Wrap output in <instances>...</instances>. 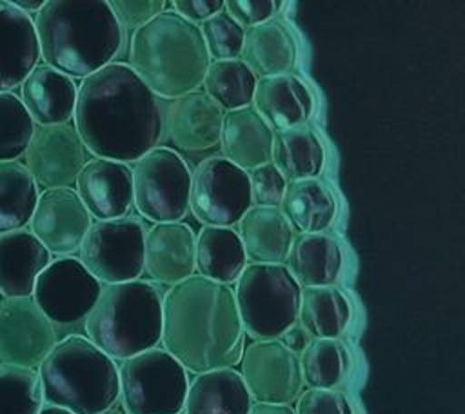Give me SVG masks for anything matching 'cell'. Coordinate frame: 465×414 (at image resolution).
<instances>
[{
    "label": "cell",
    "instance_id": "16",
    "mask_svg": "<svg viewBox=\"0 0 465 414\" xmlns=\"http://www.w3.org/2000/svg\"><path fill=\"white\" fill-rule=\"evenodd\" d=\"M93 218L73 187L44 189L29 220V231L51 256H73Z\"/></svg>",
    "mask_w": 465,
    "mask_h": 414
},
{
    "label": "cell",
    "instance_id": "32",
    "mask_svg": "<svg viewBox=\"0 0 465 414\" xmlns=\"http://www.w3.org/2000/svg\"><path fill=\"white\" fill-rule=\"evenodd\" d=\"M352 318L349 298L336 285L300 291L298 323L311 338H340Z\"/></svg>",
    "mask_w": 465,
    "mask_h": 414
},
{
    "label": "cell",
    "instance_id": "2",
    "mask_svg": "<svg viewBox=\"0 0 465 414\" xmlns=\"http://www.w3.org/2000/svg\"><path fill=\"white\" fill-rule=\"evenodd\" d=\"M162 349L187 372L240 363L245 332L231 285L193 274L162 298Z\"/></svg>",
    "mask_w": 465,
    "mask_h": 414
},
{
    "label": "cell",
    "instance_id": "8",
    "mask_svg": "<svg viewBox=\"0 0 465 414\" xmlns=\"http://www.w3.org/2000/svg\"><path fill=\"white\" fill-rule=\"evenodd\" d=\"M187 387V370L162 347L118 365V399L125 414H180Z\"/></svg>",
    "mask_w": 465,
    "mask_h": 414
},
{
    "label": "cell",
    "instance_id": "11",
    "mask_svg": "<svg viewBox=\"0 0 465 414\" xmlns=\"http://www.w3.org/2000/svg\"><path fill=\"white\" fill-rule=\"evenodd\" d=\"M252 207L247 171L222 154L202 160L191 171L189 209L194 218L211 227H234Z\"/></svg>",
    "mask_w": 465,
    "mask_h": 414
},
{
    "label": "cell",
    "instance_id": "5",
    "mask_svg": "<svg viewBox=\"0 0 465 414\" xmlns=\"http://www.w3.org/2000/svg\"><path fill=\"white\" fill-rule=\"evenodd\" d=\"M45 405L100 414L118 401V365L85 336L56 341L36 369Z\"/></svg>",
    "mask_w": 465,
    "mask_h": 414
},
{
    "label": "cell",
    "instance_id": "46",
    "mask_svg": "<svg viewBox=\"0 0 465 414\" xmlns=\"http://www.w3.org/2000/svg\"><path fill=\"white\" fill-rule=\"evenodd\" d=\"M13 2V5L15 7H18L22 13H25V15H36L40 9H42V5H44V0H11Z\"/></svg>",
    "mask_w": 465,
    "mask_h": 414
},
{
    "label": "cell",
    "instance_id": "13",
    "mask_svg": "<svg viewBox=\"0 0 465 414\" xmlns=\"http://www.w3.org/2000/svg\"><path fill=\"white\" fill-rule=\"evenodd\" d=\"M238 372L252 403L291 405L305 387L300 356L280 340H252L245 345Z\"/></svg>",
    "mask_w": 465,
    "mask_h": 414
},
{
    "label": "cell",
    "instance_id": "7",
    "mask_svg": "<svg viewBox=\"0 0 465 414\" xmlns=\"http://www.w3.org/2000/svg\"><path fill=\"white\" fill-rule=\"evenodd\" d=\"M300 291L283 263H247L232 289L243 332L276 340L298 321Z\"/></svg>",
    "mask_w": 465,
    "mask_h": 414
},
{
    "label": "cell",
    "instance_id": "25",
    "mask_svg": "<svg viewBox=\"0 0 465 414\" xmlns=\"http://www.w3.org/2000/svg\"><path fill=\"white\" fill-rule=\"evenodd\" d=\"M240 60L256 78L287 74L298 60V42L292 29L278 16L245 29Z\"/></svg>",
    "mask_w": 465,
    "mask_h": 414
},
{
    "label": "cell",
    "instance_id": "20",
    "mask_svg": "<svg viewBox=\"0 0 465 414\" xmlns=\"http://www.w3.org/2000/svg\"><path fill=\"white\" fill-rule=\"evenodd\" d=\"M18 87V98L35 123L60 125L73 118L78 91L74 78L47 64H36Z\"/></svg>",
    "mask_w": 465,
    "mask_h": 414
},
{
    "label": "cell",
    "instance_id": "28",
    "mask_svg": "<svg viewBox=\"0 0 465 414\" xmlns=\"http://www.w3.org/2000/svg\"><path fill=\"white\" fill-rule=\"evenodd\" d=\"M236 225L251 263H285L296 232L280 207L252 205Z\"/></svg>",
    "mask_w": 465,
    "mask_h": 414
},
{
    "label": "cell",
    "instance_id": "42",
    "mask_svg": "<svg viewBox=\"0 0 465 414\" xmlns=\"http://www.w3.org/2000/svg\"><path fill=\"white\" fill-rule=\"evenodd\" d=\"M167 2L163 0H113L109 2V7L113 15L116 16L118 24L127 29L136 31L149 20H153L156 15H160L165 9Z\"/></svg>",
    "mask_w": 465,
    "mask_h": 414
},
{
    "label": "cell",
    "instance_id": "9",
    "mask_svg": "<svg viewBox=\"0 0 465 414\" xmlns=\"http://www.w3.org/2000/svg\"><path fill=\"white\" fill-rule=\"evenodd\" d=\"M133 207L153 223L182 222L189 212L191 169L171 147L158 145L134 162Z\"/></svg>",
    "mask_w": 465,
    "mask_h": 414
},
{
    "label": "cell",
    "instance_id": "38",
    "mask_svg": "<svg viewBox=\"0 0 465 414\" xmlns=\"http://www.w3.org/2000/svg\"><path fill=\"white\" fill-rule=\"evenodd\" d=\"M198 27L211 60L240 58L245 29H242L225 11L216 13Z\"/></svg>",
    "mask_w": 465,
    "mask_h": 414
},
{
    "label": "cell",
    "instance_id": "18",
    "mask_svg": "<svg viewBox=\"0 0 465 414\" xmlns=\"http://www.w3.org/2000/svg\"><path fill=\"white\" fill-rule=\"evenodd\" d=\"M74 185L76 194L94 220L124 218L133 207V178L127 163L89 158Z\"/></svg>",
    "mask_w": 465,
    "mask_h": 414
},
{
    "label": "cell",
    "instance_id": "10",
    "mask_svg": "<svg viewBox=\"0 0 465 414\" xmlns=\"http://www.w3.org/2000/svg\"><path fill=\"white\" fill-rule=\"evenodd\" d=\"M145 229L136 216L94 220L76 258L102 285L138 280L143 272Z\"/></svg>",
    "mask_w": 465,
    "mask_h": 414
},
{
    "label": "cell",
    "instance_id": "15",
    "mask_svg": "<svg viewBox=\"0 0 465 414\" xmlns=\"http://www.w3.org/2000/svg\"><path fill=\"white\" fill-rule=\"evenodd\" d=\"M25 167L44 189L71 187L89 162V151L74 125H38L24 153Z\"/></svg>",
    "mask_w": 465,
    "mask_h": 414
},
{
    "label": "cell",
    "instance_id": "40",
    "mask_svg": "<svg viewBox=\"0 0 465 414\" xmlns=\"http://www.w3.org/2000/svg\"><path fill=\"white\" fill-rule=\"evenodd\" d=\"M296 414H354V407L340 389H303L296 399Z\"/></svg>",
    "mask_w": 465,
    "mask_h": 414
},
{
    "label": "cell",
    "instance_id": "34",
    "mask_svg": "<svg viewBox=\"0 0 465 414\" xmlns=\"http://www.w3.org/2000/svg\"><path fill=\"white\" fill-rule=\"evenodd\" d=\"M307 389H338L351 374V352L340 338H312L300 354Z\"/></svg>",
    "mask_w": 465,
    "mask_h": 414
},
{
    "label": "cell",
    "instance_id": "35",
    "mask_svg": "<svg viewBox=\"0 0 465 414\" xmlns=\"http://www.w3.org/2000/svg\"><path fill=\"white\" fill-rule=\"evenodd\" d=\"M256 80L240 58L211 60L202 85L203 93L227 113L252 104Z\"/></svg>",
    "mask_w": 465,
    "mask_h": 414
},
{
    "label": "cell",
    "instance_id": "45",
    "mask_svg": "<svg viewBox=\"0 0 465 414\" xmlns=\"http://www.w3.org/2000/svg\"><path fill=\"white\" fill-rule=\"evenodd\" d=\"M249 414H296L291 405L280 403H252Z\"/></svg>",
    "mask_w": 465,
    "mask_h": 414
},
{
    "label": "cell",
    "instance_id": "12",
    "mask_svg": "<svg viewBox=\"0 0 465 414\" xmlns=\"http://www.w3.org/2000/svg\"><path fill=\"white\" fill-rule=\"evenodd\" d=\"M102 283L76 256H60L38 274L33 301L53 325H73L91 312Z\"/></svg>",
    "mask_w": 465,
    "mask_h": 414
},
{
    "label": "cell",
    "instance_id": "29",
    "mask_svg": "<svg viewBox=\"0 0 465 414\" xmlns=\"http://www.w3.org/2000/svg\"><path fill=\"white\" fill-rule=\"evenodd\" d=\"M280 211L296 234L325 232L336 218L338 203L320 178L287 182Z\"/></svg>",
    "mask_w": 465,
    "mask_h": 414
},
{
    "label": "cell",
    "instance_id": "31",
    "mask_svg": "<svg viewBox=\"0 0 465 414\" xmlns=\"http://www.w3.org/2000/svg\"><path fill=\"white\" fill-rule=\"evenodd\" d=\"M271 162L287 182L318 178L325 163L320 136L305 125L274 131Z\"/></svg>",
    "mask_w": 465,
    "mask_h": 414
},
{
    "label": "cell",
    "instance_id": "48",
    "mask_svg": "<svg viewBox=\"0 0 465 414\" xmlns=\"http://www.w3.org/2000/svg\"><path fill=\"white\" fill-rule=\"evenodd\" d=\"M100 414H125V412L118 405H114V407H111V409H107V410H104Z\"/></svg>",
    "mask_w": 465,
    "mask_h": 414
},
{
    "label": "cell",
    "instance_id": "19",
    "mask_svg": "<svg viewBox=\"0 0 465 414\" xmlns=\"http://www.w3.org/2000/svg\"><path fill=\"white\" fill-rule=\"evenodd\" d=\"M223 111L203 89L191 91L169 102L163 113V131L182 151H205L220 143Z\"/></svg>",
    "mask_w": 465,
    "mask_h": 414
},
{
    "label": "cell",
    "instance_id": "26",
    "mask_svg": "<svg viewBox=\"0 0 465 414\" xmlns=\"http://www.w3.org/2000/svg\"><path fill=\"white\" fill-rule=\"evenodd\" d=\"M252 399L234 367L194 374L182 414H249Z\"/></svg>",
    "mask_w": 465,
    "mask_h": 414
},
{
    "label": "cell",
    "instance_id": "6",
    "mask_svg": "<svg viewBox=\"0 0 465 414\" xmlns=\"http://www.w3.org/2000/svg\"><path fill=\"white\" fill-rule=\"evenodd\" d=\"M163 292L151 280L102 285L84 320L85 338L111 360H125L158 347Z\"/></svg>",
    "mask_w": 465,
    "mask_h": 414
},
{
    "label": "cell",
    "instance_id": "21",
    "mask_svg": "<svg viewBox=\"0 0 465 414\" xmlns=\"http://www.w3.org/2000/svg\"><path fill=\"white\" fill-rule=\"evenodd\" d=\"M40 60L35 22L29 15L0 0V93L13 91Z\"/></svg>",
    "mask_w": 465,
    "mask_h": 414
},
{
    "label": "cell",
    "instance_id": "22",
    "mask_svg": "<svg viewBox=\"0 0 465 414\" xmlns=\"http://www.w3.org/2000/svg\"><path fill=\"white\" fill-rule=\"evenodd\" d=\"M272 131L305 125L314 113V96L292 73L256 80L252 104Z\"/></svg>",
    "mask_w": 465,
    "mask_h": 414
},
{
    "label": "cell",
    "instance_id": "24",
    "mask_svg": "<svg viewBox=\"0 0 465 414\" xmlns=\"http://www.w3.org/2000/svg\"><path fill=\"white\" fill-rule=\"evenodd\" d=\"M272 134L271 125L252 105L227 111L220 131L222 156L236 167L251 171L271 162Z\"/></svg>",
    "mask_w": 465,
    "mask_h": 414
},
{
    "label": "cell",
    "instance_id": "23",
    "mask_svg": "<svg viewBox=\"0 0 465 414\" xmlns=\"http://www.w3.org/2000/svg\"><path fill=\"white\" fill-rule=\"evenodd\" d=\"M51 252L29 229L0 234V294L29 298L38 274L51 263Z\"/></svg>",
    "mask_w": 465,
    "mask_h": 414
},
{
    "label": "cell",
    "instance_id": "27",
    "mask_svg": "<svg viewBox=\"0 0 465 414\" xmlns=\"http://www.w3.org/2000/svg\"><path fill=\"white\" fill-rule=\"evenodd\" d=\"M283 265L302 289L334 285L343 269V251L327 232L294 234Z\"/></svg>",
    "mask_w": 465,
    "mask_h": 414
},
{
    "label": "cell",
    "instance_id": "37",
    "mask_svg": "<svg viewBox=\"0 0 465 414\" xmlns=\"http://www.w3.org/2000/svg\"><path fill=\"white\" fill-rule=\"evenodd\" d=\"M36 123L13 91L0 93V162L22 156L33 138Z\"/></svg>",
    "mask_w": 465,
    "mask_h": 414
},
{
    "label": "cell",
    "instance_id": "1",
    "mask_svg": "<svg viewBox=\"0 0 465 414\" xmlns=\"http://www.w3.org/2000/svg\"><path fill=\"white\" fill-rule=\"evenodd\" d=\"M73 120L89 154L127 165L158 147L163 136L160 100L122 62L82 78Z\"/></svg>",
    "mask_w": 465,
    "mask_h": 414
},
{
    "label": "cell",
    "instance_id": "36",
    "mask_svg": "<svg viewBox=\"0 0 465 414\" xmlns=\"http://www.w3.org/2000/svg\"><path fill=\"white\" fill-rule=\"evenodd\" d=\"M42 405L38 372L0 363V414H38Z\"/></svg>",
    "mask_w": 465,
    "mask_h": 414
},
{
    "label": "cell",
    "instance_id": "44",
    "mask_svg": "<svg viewBox=\"0 0 465 414\" xmlns=\"http://www.w3.org/2000/svg\"><path fill=\"white\" fill-rule=\"evenodd\" d=\"M276 340H280L289 350H292L294 354H302V350L309 345V341L312 340L309 336V332L296 321L294 325H291L287 330H283Z\"/></svg>",
    "mask_w": 465,
    "mask_h": 414
},
{
    "label": "cell",
    "instance_id": "43",
    "mask_svg": "<svg viewBox=\"0 0 465 414\" xmlns=\"http://www.w3.org/2000/svg\"><path fill=\"white\" fill-rule=\"evenodd\" d=\"M171 5L174 13L196 25L223 11V0H174Z\"/></svg>",
    "mask_w": 465,
    "mask_h": 414
},
{
    "label": "cell",
    "instance_id": "4",
    "mask_svg": "<svg viewBox=\"0 0 465 414\" xmlns=\"http://www.w3.org/2000/svg\"><path fill=\"white\" fill-rule=\"evenodd\" d=\"M129 62L156 98L174 100L200 89L211 58L200 27L163 9L133 31Z\"/></svg>",
    "mask_w": 465,
    "mask_h": 414
},
{
    "label": "cell",
    "instance_id": "47",
    "mask_svg": "<svg viewBox=\"0 0 465 414\" xmlns=\"http://www.w3.org/2000/svg\"><path fill=\"white\" fill-rule=\"evenodd\" d=\"M38 414H71V412L65 410V409H60V407H53V405H45V403H44Z\"/></svg>",
    "mask_w": 465,
    "mask_h": 414
},
{
    "label": "cell",
    "instance_id": "39",
    "mask_svg": "<svg viewBox=\"0 0 465 414\" xmlns=\"http://www.w3.org/2000/svg\"><path fill=\"white\" fill-rule=\"evenodd\" d=\"M249 187H251V202L258 207H280L287 180L274 167L272 162L262 163L251 171H247Z\"/></svg>",
    "mask_w": 465,
    "mask_h": 414
},
{
    "label": "cell",
    "instance_id": "30",
    "mask_svg": "<svg viewBox=\"0 0 465 414\" xmlns=\"http://www.w3.org/2000/svg\"><path fill=\"white\" fill-rule=\"evenodd\" d=\"M247 265V256L234 227L203 225L196 234V271L213 281L232 285Z\"/></svg>",
    "mask_w": 465,
    "mask_h": 414
},
{
    "label": "cell",
    "instance_id": "14",
    "mask_svg": "<svg viewBox=\"0 0 465 414\" xmlns=\"http://www.w3.org/2000/svg\"><path fill=\"white\" fill-rule=\"evenodd\" d=\"M56 341L54 325L31 296L0 300V363L36 370Z\"/></svg>",
    "mask_w": 465,
    "mask_h": 414
},
{
    "label": "cell",
    "instance_id": "17",
    "mask_svg": "<svg viewBox=\"0 0 465 414\" xmlns=\"http://www.w3.org/2000/svg\"><path fill=\"white\" fill-rule=\"evenodd\" d=\"M143 272L153 283L176 285L196 272V234L189 223L165 222L147 229Z\"/></svg>",
    "mask_w": 465,
    "mask_h": 414
},
{
    "label": "cell",
    "instance_id": "3",
    "mask_svg": "<svg viewBox=\"0 0 465 414\" xmlns=\"http://www.w3.org/2000/svg\"><path fill=\"white\" fill-rule=\"evenodd\" d=\"M33 22L44 64L71 78L109 65L124 40L105 0H47Z\"/></svg>",
    "mask_w": 465,
    "mask_h": 414
},
{
    "label": "cell",
    "instance_id": "33",
    "mask_svg": "<svg viewBox=\"0 0 465 414\" xmlns=\"http://www.w3.org/2000/svg\"><path fill=\"white\" fill-rule=\"evenodd\" d=\"M38 194V185L22 162H0V234L25 229Z\"/></svg>",
    "mask_w": 465,
    "mask_h": 414
},
{
    "label": "cell",
    "instance_id": "41",
    "mask_svg": "<svg viewBox=\"0 0 465 414\" xmlns=\"http://www.w3.org/2000/svg\"><path fill=\"white\" fill-rule=\"evenodd\" d=\"M283 2L280 0H225L223 11L242 27L263 24L278 15Z\"/></svg>",
    "mask_w": 465,
    "mask_h": 414
}]
</instances>
